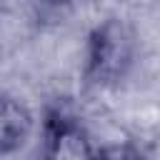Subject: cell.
Returning a JSON list of instances; mask_svg holds the SVG:
<instances>
[{
  "label": "cell",
  "mask_w": 160,
  "mask_h": 160,
  "mask_svg": "<svg viewBox=\"0 0 160 160\" xmlns=\"http://www.w3.org/2000/svg\"><path fill=\"white\" fill-rule=\"evenodd\" d=\"M132 35L128 25L118 18H108L92 28L85 48L82 72L95 85L118 82L132 62Z\"/></svg>",
  "instance_id": "cell-1"
},
{
  "label": "cell",
  "mask_w": 160,
  "mask_h": 160,
  "mask_svg": "<svg viewBox=\"0 0 160 160\" xmlns=\"http://www.w3.org/2000/svg\"><path fill=\"white\" fill-rule=\"evenodd\" d=\"M28 2H32V5H38V8H60V5H65L68 0H28Z\"/></svg>",
  "instance_id": "cell-5"
},
{
  "label": "cell",
  "mask_w": 160,
  "mask_h": 160,
  "mask_svg": "<svg viewBox=\"0 0 160 160\" xmlns=\"http://www.w3.org/2000/svg\"><path fill=\"white\" fill-rule=\"evenodd\" d=\"M32 132V115L18 98L0 92V155L18 152Z\"/></svg>",
  "instance_id": "cell-3"
},
{
  "label": "cell",
  "mask_w": 160,
  "mask_h": 160,
  "mask_svg": "<svg viewBox=\"0 0 160 160\" xmlns=\"http://www.w3.org/2000/svg\"><path fill=\"white\" fill-rule=\"evenodd\" d=\"M98 148L88 130L62 112H50L42 125V160H95Z\"/></svg>",
  "instance_id": "cell-2"
},
{
  "label": "cell",
  "mask_w": 160,
  "mask_h": 160,
  "mask_svg": "<svg viewBox=\"0 0 160 160\" xmlns=\"http://www.w3.org/2000/svg\"><path fill=\"white\" fill-rule=\"evenodd\" d=\"M95 160H145L132 145H125V142H118V145H105L98 150Z\"/></svg>",
  "instance_id": "cell-4"
}]
</instances>
